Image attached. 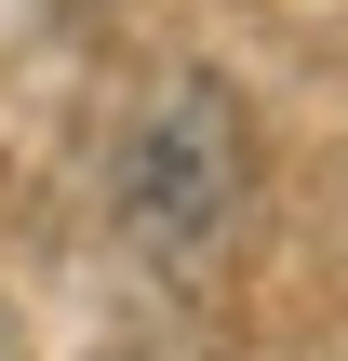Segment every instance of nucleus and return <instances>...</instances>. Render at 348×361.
Instances as JSON below:
<instances>
[{"instance_id": "f257e3e1", "label": "nucleus", "mask_w": 348, "mask_h": 361, "mask_svg": "<svg viewBox=\"0 0 348 361\" xmlns=\"http://www.w3.org/2000/svg\"><path fill=\"white\" fill-rule=\"evenodd\" d=\"M255 201V107L215 80V67H174L134 121H121V161H107V214L148 268H201Z\"/></svg>"}]
</instances>
